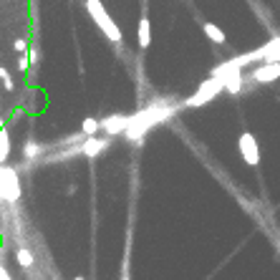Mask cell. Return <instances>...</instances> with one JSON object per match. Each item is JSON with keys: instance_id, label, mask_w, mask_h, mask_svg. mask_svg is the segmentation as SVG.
<instances>
[{"instance_id": "6da1fadb", "label": "cell", "mask_w": 280, "mask_h": 280, "mask_svg": "<svg viewBox=\"0 0 280 280\" xmlns=\"http://www.w3.org/2000/svg\"><path fill=\"white\" fill-rule=\"evenodd\" d=\"M172 114H174L172 106H164V109H162V106H152V109H147V111L131 116V124H129V129H126V139H129V142L142 139L154 124H162V121L169 119Z\"/></svg>"}, {"instance_id": "7a4b0ae2", "label": "cell", "mask_w": 280, "mask_h": 280, "mask_svg": "<svg viewBox=\"0 0 280 280\" xmlns=\"http://www.w3.org/2000/svg\"><path fill=\"white\" fill-rule=\"evenodd\" d=\"M86 11H89V16L94 18V23H96V28L111 41V43H121V28L116 26V21L109 16V11L104 8V3L101 0H86Z\"/></svg>"}, {"instance_id": "3957f363", "label": "cell", "mask_w": 280, "mask_h": 280, "mask_svg": "<svg viewBox=\"0 0 280 280\" xmlns=\"http://www.w3.org/2000/svg\"><path fill=\"white\" fill-rule=\"evenodd\" d=\"M225 91V76H209L207 81H202L199 84V89L184 101V106L187 109H197V106H204V104H209L217 94H222Z\"/></svg>"}, {"instance_id": "277c9868", "label": "cell", "mask_w": 280, "mask_h": 280, "mask_svg": "<svg viewBox=\"0 0 280 280\" xmlns=\"http://www.w3.org/2000/svg\"><path fill=\"white\" fill-rule=\"evenodd\" d=\"M237 152H240V157H242V162L247 164V167H257L260 164V144H257V136L252 134V131H242L240 136H237Z\"/></svg>"}, {"instance_id": "5b68a950", "label": "cell", "mask_w": 280, "mask_h": 280, "mask_svg": "<svg viewBox=\"0 0 280 280\" xmlns=\"http://www.w3.org/2000/svg\"><path fill=\"white\" fill-rule=\"evenodd\" d=\"M280 79V63H260L250 71L252 84H272Z\"/></svg>"}, {"instance_id": "8992f818", "label": "cell", "mask_w": 280, "mask_h": 280, "mask_svg": "<svg viewBox=\"0 0 280 280\" xmlns=\"http://www.w3.org/2000/svg\"><path fill=\"white\" fill-rule=\"evenodd\" d=\"M129 124H131V116H124V114H114V116H106V119L101 121V131H104L106 136L126 134Z\"/></svg>"}, {"instance_id": "52a82bcc", "label": "cell", "mask_w": 280, "mask_h": 280, "mask_svg": "<svg viewBox=\"0 0 280 280\" xmlns=\"http://www.w3.org/2000/svg\"><path fill=\"white\" fill-rule=\"evenodd\" d=\"M106 147H109V136H89L79 147V154H84V157H99Z\"/></svg>"}, {"instance_id": "ba28073f", "label": "cell", "mask_w": 280, "mask_h": 280, "mask_svg": "<svg viewBox=\"0 0 280 280\" xmlns=\"http://www.w3.org/2000/svg\"><path fill=\"white\" fill-rule=\"evenodd\" d=\"M136 43H139L142 51L149 48V43H152V21H149L147 16L139 21V28H136Z\"/></svg>"}, {"instance_id": "9c48e42d", "label": "cell", "mask_w": 280, "mask_h": 280, "mask_svg": "<svg viewBox=\"0 0 280 280\" xmlns=\"http://www.w3.org/2000/svg\"><path fill=\"white\" fill-rule=\"evenodd\" d=\"M225 91L232 94V96H237L242 91V71H232V74L225 76Z\"/></svg>"}, {"instance_id": "30bf717a", "label": "cell", "mask_w": 280, "mask_h": 280, "mask_svg": "<svg viewBox=\"0 0 280 280\" xmlns=\"http://www.w3.org/2000/svg\"><path fill=\"white\" fill-rule=\"evenodd\" d=\"M202 33L212 41V43H217V46H222L225 41H227V36H225V31L220 28V26H215V23H204L202 26Z\"/></svg>"}, {"instance_id": "8fae6325", "label": "cell", "mask_w": 280, "mask_h": 280, "mask_svg": "<svg viewBox=\"0 0 280 280\" xmlns=\"http://www.w3.org/2000/svg\"><path fill=\"white\" fill-rule=\"evenodd\" d=\"M101 131V121L96 119V116H84V121H81V134L84 136H96Z\"/></svg>"}, {"instance_id": "7c38bea8", "label": "cell", "mask_w": 280, "mask_h": 280, "mask_svg": "<svg viewBox=\"0 0 280 280\" xmlns=\"http://www.w3.org/2000/svg\"><path fill=\"white\" fill-rule=\"evenodd\" d=\"M8 152H11V142H8V134L0 131V162L8 159Z\"/></svg>"}, {"instance_id": "4fadbf2b", "label": "cell", "mask_w": 280, "mask_h": 280, "mask_svg": "<svg viewBox=\"0 0 280 280\" xmlns=\"http://www.w3.org/2000/svg\"><path fill=\"white\" fill-rule=\"evenodd\" d=\"M18 262H21L23 267H31V265H33V255H31L26 247H21V250H18Z\"/></svg>"}, {"instance_id": "5bb4252c", "label": "cell", "mask_w": 280, "mask_h": 280, "mask_svg": "<svg viewBox=\"0 0 280 280\" xmlns=\"http://www.w3.org/2000/svg\"><path fill=\"white\" fill-rule=\"evenodd\" d=\"M0 81L6 84V89H8V91H13V79L8 76V71H6V68H0Z\"/></svg>"}, {"instance_id": "9a60e30c", "label": "cell", "mask_w": 280, "mask_h": 280, "mask_svg": "<svg viewBox=\"0 0 280 280\" xmlns=\"http://www.w3.org/2000/svg\"><path fill=\"white\" fill-rule=\"evenodd\" d=\"M38 152H41V149H38V144H33V142H28V144H26V157H28V159H33Z\"/></svg>"}, {"instance_id": "2e32d148", "label": "cell", "mask_w": 280, "mask_h": 280, "mask_svg": "<svg viewBox=\"0 0 280 280\" xmlns=\"http://www.w3.org/2000/svg\"><path fill=\"white\" fill-rule=\"evenodd\" d=\"M13 48H16V51H18V53H23V51H26V48H28V43H26V41H23V38H18V41H16V43H13Z\"/></svg>"}, {"instance_id": "e0dca14e", "label": "cell", "mask_w": 280, "mask_h": 280, "mask_svg": "<svg viewBox=\"0 0 280 280\" xmlns=\"http://www.w3.org/2000/svg\"><path fill=\"white\" fill-rule=\"evenodd\" d=\"M28 68V58L26 56H21V71H26Z\"/></svg>"}, {"instance_id": "ac0fdd59", "label": "cell", "mask_w": 280, "mask_h": 280, "mask_svg": "<svg viewBox=\"0 0 280 280\" xmlns=\"http://www.w3.org/2000/svg\"><path fill=\"white\" fill-rule=\"evenodd\" d=\"M74 280H84V277H81V275H76V277H74Z\"/></svg>"}, {"instance_id": "d6986e66", "label": "cell", "mask_w": 280, "mask_h": 280, "mask_svg": "<svg viewBox=\"0 0 280 280\" xmlns=\"http://www.w3.org/2000/svg\"><path fill=\"white\" fill-rule=\"evenodd\" d=\"M121 280H126V277H121Z\"/></svg>"}]
</instances>
